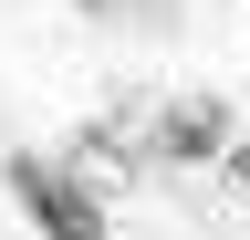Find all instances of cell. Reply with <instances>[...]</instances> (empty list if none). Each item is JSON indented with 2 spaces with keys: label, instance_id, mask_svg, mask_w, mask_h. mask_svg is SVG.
Here are the masks:
<instances>
[{
  "label": "cell",
  "instance_id": "2",
  "mask_svg": "<svg viewBox=\"0 0 250 240\" xmlns=\"http://www.w3.org/2000/svg\"><path fill=\"white\" fill-rule=\"evenodd\" d=\"M146 157H167V167H219V157H229V105H219V94H177V105H156Z\"/></svg>",
  "mask_w": 250,
  "mask_h": 240
},
{
  "label": "cell",
  "instance_id": "3",
  "mask_svg": "<svg viewBox=\"0 0 250 240\" xmlns=\"http://www.w3.org/2000/svg\"><path fill=\"white\" fill-rule=\"evenodd\" d=\"M219 167H229V177H240V188H250V136H229V157H219Z\"/></svg>",
  "mask_w": 250,
  "mask_h": 240
},
{
  "label": "cell",
  "instance_id": "1",
  "mask_svg": "<svg viewBox=\"0 0 250 240\" xmlns=\"http://www.w3.org/2000/svg\"><path fill=\"white\" fill-rule=\"evenodd\" d=\"M11 198L42 219V240H115L104 230V198L83 188L73 167H42V157H11Z\"/></svg>",
  "mask_w": 250,
  "mask_h": 240
}]
</instances>
